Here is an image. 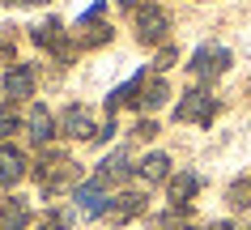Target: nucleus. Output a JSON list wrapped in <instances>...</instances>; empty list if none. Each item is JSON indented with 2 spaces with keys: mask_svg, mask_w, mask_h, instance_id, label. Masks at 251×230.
<instances>
[{
  "mask_svg": "<svg viewBox=\"0 0 251 230\" xmlns=\"http://www.w3.org/2000/svg\"><path fill=\"white\" fill-rule=\"evenodd\" d=\"M13 55H17V47H13V39H4V43H0V60H13Z\"/></svg>",
  "mask_w": 251,
  "mask_h": 230,
  "instance_id": "26",
  "label": "nucleus"
},
{
  "mask_svg": "<svg viewBox=\"0 0 251 230\" xmlns=\"http://www.w3.org/2000/svg\"><path fill=\"white\" fill-rule=\"evenodd\" d=\"M145 81H149V73H132V77H128L124 85H115V90L106 94V111L115 115L119 107H128V102H136V94H141V85H145Z\"/></svg>",
  "mask_w": 251,
  "mask_h": 230,
  "instance_id": "18",
  "label": "nucleus"
},
{
  "mask_svg": "<svg viewBox=\"0 0 251 230\" xmlns=\"http://www.w3.org/2000/svg\"><path fill=\"white\" fill-rule=\"evenodd\" d=\"M34 85H39V64H13L4 73V81H0V94L17 107V102L34 98Z\"/></svg>",
  "mask_w": 251,
  "mask_h": 230,
  "instance_id": "6",
  "label": "nucleus"
},
{
  "mask_svg": "<svg viewBox=\"0 0 251 230\" xmlns=\"http://www.w3.org/2000/svg\"><path fill=\"white\" fill-rule=\"evenodd\" d=\"M73 226H77V209H51L39 222V230H73Z\"/></svg>",
  "mask_w": 251,
  "mask_h": 230,
  "instance_id": "22",
  "label": "nucleus"
},
{
  "mask_svg": "<svg viewBox=\"0 0 251 230\" xmlns=\"http://www.w3.org/2000/svg\"><path fill=\"white\" fill-rule=\"evenodd\" d=\"M22 124H26V120H22V115L13 111V102H9V98L0 94V141H9V136L22 128Z\"/></svg>",
  "mask_w": 251,
  "mask_h": 230,
  "instance_id": "21",
  "label": "nucleus"
},
{
  "mask_svg": "<svg viewBox=\"0 0 251 230\" xmlns=\"http://www.w3.org/2000/svg\"><path fill=\"white\" fill-rule=\"evenodd\" d=\"M22 128H26V136H30V145H39V149H47V141H51L55 136V115L47 107H43V102H34V107H30V115H26V124H22Z\"/></svg>",
  "mask_w": 251,
  "mask_h": 230,
  "instance_id": "10",
  "label": "nucleus"
},
{
  "mask_svg": "<svg viewBox=\"0 0 251 230\" xmlns=\"http://www.w3.org/2000/svg\"><path fill=\"white\" fill-rule=\"evenodd\" d=\"M26 175H30L26 153H22L17 145H0V188H4V192H13Z\"/></svg>",
  "mask_w": 251,
  "mask_h": 230,
  "instance_id": "8",
  "label": "nucleus"
},
{
  "mask_svg": "<svg viewBox=\"0 0 251 230\" xmlns=\"http://www.w3.org/2000/svg\"><path fill=\"white\" fill-rule=\"evenodd\" d=\"M153 132H158V124H153V120H141V124H136V136H153Z\"/></svg>",
  "mask_w": 251,
  "mask_h": 230,
  "instance_id": "25",
  "label": "nucleus"
},
{
  "mask_svg": "<svg viewBox=\"0 0 251 230\" xmlns=\"http://www.w3.org/2000/svg\"><path fill=\"white\" fill-rule=\"evenodd\" d=\"M30 39H34V47H47V51L55 55V60H73L77 55V43L68 39L64 22H55V17H47V22H39V26H30Z\"/></svg>",
  "mask_w": 251,
  "mask_h": 230,
  "instance_id": "4",
  "label": "nucleus"
},
{
  "mask_svg": "<svg viewBox=\"0 0 251 230\" xmlns=\"http://www.w3.org/2000/svg\"><path fill=\"white\" fill-rule=\"evenodd\" d=\"M94 132H98V128H94V115L85 107H77V102L55 115V136H68V141H94Z\"/></svg>",
  "mask_w": 251,
  "mask_h": 230,
  "instance_id": "7",
  "label": "nucleus"
},
{
  "mask_svg": "<svg viewBox=\"0 0 251 230\" xmlns=\"http://www.w3.org/2000/svg\"><path fill=\"white\" fill-rule=\"evenodd\" d=\"M230 60H234V55H230V47H222V43H204V47H196V51H192L187 73L204 85V81H217L226 68H230Z\"/></svg>",
  "mask_w": 251,
  "mask_h": 230,
  "instance_id": "2",
  "label": "nucleus"
},
{
  "mask_svg": "<svg viewBox=\"0 0 251 230\" xmlns=\"http://www.w3.org/2000/svg\"><path fill=\"white\" fill-rule=\"evenodd\" d=\"M64 162H73L64 149H43V153H39V162L30 166V175H34V179L43 183V179H47V175H55V171H60Z\"/></svg>",
  "mask_w": 251,
  "mask_h": 230,
  "instance_id": "19",
  "label": "nucleus"
},
{
  "mask_svg": "<svg viewBox=\"0 0 251 230\" xmlns=\"http://www.w3.org/2000/svg\"><path fill=\"white\" fill-rule=\"evenodd\" d=\"M132 175L141 179V183H149V188H153V183H166L175 171H171V158H166V153H145V158L136 162Z\"/></svg>",
  "mask_w": 251,
  "mask_h": 230,
  "instance_id": "13",
  "label": "nucleus"
},
{
  "mask_svg": "<svg viewBox=\"0 0 251 230\" xmlns=\"http://www.w3.org/2000/svg\"><path fill=\"white\" fill-rule=\"evenodd\" d=\"M200 188H204V179H200L196 171H175V175L166 179V201H171L175 209H187Z\"/></svg>",
  "mask_w": 251,
  "mask_h": 230,
  "instance_id": "9",
  "label": "nucleus"
},
{
  "mask_svg": "<svg viewBox=\"0 0 251 230\" xmlns=\"http://www.w3.org/2000/svg\"><path fill=\"white\" fill-rule=\"evenodd\" d=\"M175 64H179V51L166 43V47L158 51V60H153V68H158V77H162V73H166V68H175Z\"/></svg>",
  "mask_w": 251,
  "mask_h": 230,
  "instance_id": "23",
  "label": "nucleus"
},
{
  "mask_svg": "<svg viewBox=\"0 0 251 230\" xmlns=\"http://www.w3.org/2000/svg\"><path fill=\"white\" fill-rule=\"evenodd\" d=\"M115 39V30L106 26V22H81L73 43H77V51H90V47H106V43Z\"/></svg>",
  "mask_w": 251,
  "mask_h": 230,
  "instance_id": "15",
  "label": "nucleus"
},
{
  "mask_svg": "<svg viewBox=\"0 0 251 230\" xmlns=\"http://www.w3.org/2000/svg\"><path fill=\"white\" fill-rule=\"evenodd\" d=\"M166 98H171V85H166V77H153V81H145V85H141V94H136V102H132V107L141 111V115H153V111H158L162 102H166Z\"/></svg>",
  "mask_w": 251,
  "mask_h": 230,
  "instance_id": "14",
  "label": "nucleus"
},
{
  "mask_svg": "<svg viewBox=\"0 0 251 230\" xmlns=\"http://www.w3.org/2000/svg\"><path fill=\"white\" fill-rule=\"evenodd\" d=\"M226 204H230V209H251V175L234 179V183L226 188Z\"/></svg>",
  "mask_w": 251,
  "mask_h": 230,
  "instance_id": "20",
  "label": "nucleus"
},
{
  "mask_svg": "<svg viewBox=\"0 0 251 230\" xmlns=\"http://www.w3.org/2000/svg\"><path fill=\"white\" fill-rule=\"evenodd\" d=\"M209 230H243V226H234V222H217V226H209Z\"/></svg>",
  "mask_w": 251,
  "mask_h": 230,
  "instance_id": "28",
  "label": "nucleus"
},
{
  "mask_svg": "<svg viewBox=\"0 0 251 230\" xmlns=\"http://www.w3.org/2000/svg\"><path fill=\"white\" fill-rule=\"evenodd\" d=\"M115 132H119L115 124H106V128H98V132H94V141H111V136H115Z\"/></svg>",
  "mask_w": 251,
  "mask_h": 230,
  "instance_id": "27",
  "label": "nucleus"
},
{
  "mask_svg": "<svg viewBox=\"0 0 251 230\" xmlns=\"http://www.w3.org/2000/svg\"><path fill=\"white\" fill-rule=\"evenodd\" d=\"M132 26H136V39L145 47H166V39H171V13L162 4H141Z\"/></svg>",
  "mask_w": 251,
  "mask_h": 230,
  "instance_id": "3",
  "label": "nucleus"
},
{
  "mask_svg": "<svg viewBox=\"0 0 251 230\" xmlns=\"http://www.w3.org/2000/svg\"><path fill=\"white\" fill-rule=\"evenodd\" d=\"M132 171H136V166H128V149L119 145L115 153H106L102 162H98V171H94V175L102 179V183H111V188H115V183H124V179L132 175Z\"/></svg>",
  "mask_w": 251,
  "mask_h": 230,
  "instance_id": "12",
  "label": "nucleus"
},
{
  "mask_svg": "<svg viewBox=\"0 0 251 230\" xmlns=\"http://www.w3.org/2000/svg\"><path fill=\"white\" fill-rule=\"evenodd\" d=\"M30 226V201L26 196H9L0 204V230H26Z\"/></svg>",
  "mask_w": 251,
  "mask_h": 230,
  "instance_id": "17",
  "label": "nucleus"
},
{
  "mask_svg": "<svg viewBox=\"0 0 251 230\" xmlns=\"http://www.w3.org/2000/svg\"><path fill=\"white\" fill-rule=\"evenodd\" d=\"M111 204H115V192H111V183H102V179H81V188L73 192V209H77L81 222H94V217H111Z\"/></svg>",
  "mask_w": 251,
  "mask_h": 230,
  "instance_id": "1",
  "label": "nucleus"
},
{
  "mask_svg": "<svg viewBox=\"0 0 251 230\" xmlns=\"http://www.w3.org/2000/svg\"><path fill=\"white\" fill-rule=\"evenodd\" d=\"M102 13H106V0H94L90 9L81 13V22H102Z\"/></svg>",
  "mask_w": 251,
  "mask_h": 230,
  "instance_id": "24",
  "label": "nucleus"
},
{
  "mask_svg": "<svg viewBox=\"0 0 251 230\" xmlns=\"http://www.w3.org/2000/svg\"><path fill=\"white\" fill-rule=\"evenodd\" d=\"M213 115H217V98L209 90H187L183 102L175 107V120L179 124H200V128H209Z\"/></svg>",
  "mask_w": 251,
  "mask_h": 230,
  "instance_id": "5",
  "label": "nucleus"
},
{
  "mask_svg": "<svg viewBox=\"0 0 251 230\" xmlns=\"http://www.w3.org/2000/svg\"><path fill=\"white\" fill-rule=\"evenodd\" d=\"M39 188H43V196H68V192H77L81 188V166L77 162H64L55 175L43 179Z\"/></svg>",
  "mask_w": 251,
  "mask_h": 230,
  "instance_id": "11",
  "label": "nucleus"
},
{
  "mask_svg": "<svg viewBox=\"0 0 251 230\" xmlns=\"http://www.w3.org/2000/svg\"><path fill=\"white\" fill-rule=\"evenodd\" d=\"M149 209V196L145 192H115V204H111V217L115 222H132Z\"/></svg>",
  "mask_w": 251,
  "mask_h": 230,
  "instance_id": "16",
  "label": "nucleus"
},
{
  "mask_svg": "<svg viewBox=\"0 0 251 230\" xmlns=\"http://www.w3.org/2000/svg\"><path fill=\"white\" fill-rule=\"evenodd\" d=\"M13 4H47V0H13Z\"/></svg>",
  "mask_w": 251,
  "mask_h": 230,
  "instance_id": "30",
  "label": "nucleus"
},
{
  "mask_svg": "<svg viewBox=\"0 0 251 230\" xmlns=\"http://www.w3.org/2000/svg\"><path fill=\"white\" fill-rule=\"evenodd\" d=\"M119 9H141V0H115Z\"/></svg>",
  "mask_w": 251,
  "mask_h": 230,
  "instance_id": "29",
  "label": "nucleus"
}]
</instances>
